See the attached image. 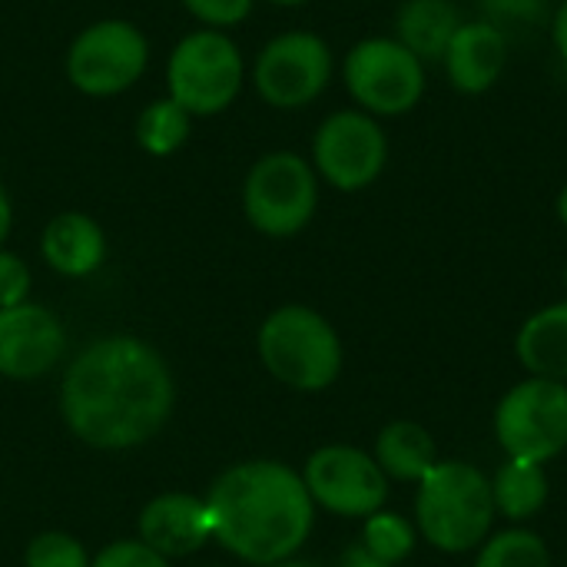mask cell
<instances>
[{"mask_svg":"<svg viewBox=\"0 0 567 567\" xmlns=\"http://www.w3.org/2000/svg\"><path fill=\"white\" fill-rule=\"evenodd\" d=\"M336 60L332 47L312 30H286L262 43L252 60V90L272 110H302L316 103L329 80Z\"/></svg>","mask_w":567,"mask_h":567,"instance_id":"obj_10","label":"cell"},{"mask_svg":"<svg viewBox=\"0 0 567 567\" xmlns=\"http://www.w3.org/2000/svg\"><path fill=\"white\" fill-rule=\"evenodd\" d=\"M30 269L27 262L10 252V249H0V309H10V306H20L30 299Z\"/></svg>","mask_w":567,"mask_h":567,"instance_id":"obj_28","label":"cell"},{"mask_svg":"<svg viewBox=\"0 0 567 567\" xmlns=\"http://www.w3.org/2000/svg\"><path fill=\"white\" fill-rule=\"evenodd\" d=\"M555 209H558V219H561V226L567 229V183H565V189L558 193V203H555Z\"/></svg>","mask_w":567,"mask_h":567,"instance_id":"obj_32","label":"cell"},{"mask_svg":"<svg viewBox=\"0 0 567 567\" xmlns=\"http://www.w3.org/2000/svg\"><path fill=\"white\" fill-rule=\"evenodd\" d=\"M339 567H389L385 561H379L362 542H352L346 551H342V558H339Z\"/></svg>","mask_w":567,"mask_h":567,"instance_id":"obj_29","label":"cell"},{"mask_svg":"<svg viewBox=\"0 0 567 567\" xmlns=\"http://www.w3.org/2000/svg\"><path fill=\"white\" fill-rule=\"evenodd\" d=\"M256 352L262 369L292 392H326L342 375V339L336 326L299 302L272 309L259 332Z\"/></svg>","mask_w":567,"mask_h":567,"instance_id":"obj_4","label":"cell"},{"mask_svg":"<svg viewBox=\"0 0 567 567\" xmlns=\"http://www.w3.org/2000/svg\"><path fill=\"white\" fill-rule=\"evenodd\" d=\"M186 7V13L193 20H199L203 27L213 30H229L236 23H243L252 13L256 0H179Z\"/></svg>","mask_w":567,"mask_h":567,"instance_id":"obj_25","label":"cell"},{"mask_svg":"<svg viewBox=\"0 0 567 567\" xmlns=\"http://www.w3.org/2000/svg\"><path fill=\"white\" fill-rule=\"evenodd\" d=\"M495 518L492 478L472 462L439 458L415 485L412 525L419 542L442 555L478 551L495 532Z\"/></svg>","mask_w":567,"mask_h":567,"instance_id":"obj_3","label":"cell"},{"mask_svg":"<svg viewBox=\"0 0 567 567\" xmlns=\"http://www.w3.org/2000/svg\"><path fill=\"white\" fill-rule=\"evenodd\" d=\"M266 3H272V7H302L309 0H266Z\"/></svg>","mask_w":567,"mask_h":567,"instance_id":"obj_34","label":"cell"},{"mask_svg":"<svg viewBox=\"0 0 567 567\" xmlns=\"http://www.w3.org/2000/svg\"><path fill=\"white\" fill-rule=\"evenodd\" d=\"M140 542L169 558H189L213 542V515L206 498L189 492H163L140 512Z\"/></svg>","mask_w":567,"mask_h":567,"instance_id":"obj_14","label":"cell"},{"mask_svg":"<svg viewBox=\"0 0 567 567\" xmlns=\"http://www.w3.org/2000/svg\"><path fill=\"white\" fill-rule=\"evenodd\" d=\"M206 505L213 515V542L256 567L296 558L316 528V505L302 475L279 458L229 465L209 485Z\"/></svg>","mask_w":567,"mask_h":567,"instance_id":"obj_2","label":"cell"},{"mask_svg":"<svg viewBox=\"0 0 567 567\" xmlns=\"http://www.w3.org/2000/svg\"><path fill=\"white\" fill-rule=\"evenodd\" d=\"M565 286H567V269H565Z\"/></svg>","mask_w":567,"mask_h":567,"instance_id":"obj_35","label":"cell"},{"mask_svg":"<svg viewBox=\"0 0 567 567\" xmlns=\"http://www.w3.org/2000/svg\"><path fill=\"white\" fill-rule=\"evenodd\" d=\"M150 66L146 33L123 17L86 23L66 47V83L83 96H120L143 80Z\"/></svg>","mask_w":567,"mask_h":567,"instance_id":"obj_8","label":"cell"},{"mask_svg":"<svg viewBox=\"0 0 567 567\" xmlns=\"http://www.w3.org/2000/svg\"><path fill=\"white\" fill-rule=\"evenodd\" d=\"M203 567H213V565H203Z\"/></svg>","mask_w":567,"mask_h":567,"instance_id":"obj_36","label":"cell"},{"mask_svg":"<svg viewBox=\"0 0 567 567\" xmlns=\"http://www.w3.org/2000/svg\"><path fill=\"white\" fill-rule=\"evenodd\" d=\"M193 133V116L169 96L150 100L133 123V140L146 156H173L186 146Z\"/></svg>","mask_w":567,"mask_h":567,"instance_id":"obj_21","label":"cell"},{"mask_svg":"<svg viewBox=\"0 0 567 567\" xmlns=\"http://www.w3.org/2000/svg\"><path fill=\"white\" fill-rule=\"evenodd\" d=\"M442 63L449 73V83L458 93L478 96L498 83V76L508 63V37L502 27H495L488 20L462 23L458 33L452 37Z\"/></svg>","mask_w":567,"mask_h":567,"instance_id":"obj_15","label":"cell"},{"mask_svg":"<svg viewBox=\"0 0 567 567\" xmlns=\"http://www.w3.org/2000/svg\"><path fill=\"white\" fill-rule=\"evenodd\" d=\"M86 548L66 532H40L27 542L23 567H90Z\"/></svg>","mask_w":567,"mask_h":567,"instance_id":"obj_24","label":"cell"},{"mask_svg":"<svg viewBox=\"0 0 567 567\" xmlns=\"http://www.w3.org/2000/svg\"><path fill=\"white\" fill-rule=\"evenodd\" d=\"M312 169L339 193L369 189L389 163V136L382 123L352 106L329 113L312 136Z\"/></svg>","mask_w":567,"mask_h":567,"instance_id":"obj_11","label":"cell"},{"mask_svg":"<svg viewBox=\"0 0 567 567\" xmlns=\"http://www.w3.org/2000/svg\"><path fill=\"white\" fill-rule=\"evenodd\" d=\"M462 23L465 20L452 0H405L395 13V40L422 63L442 60Z\"/></svg>","mask_w":567,"mask_h":567,"instance_id":"obj_19","label":"cell"},{"mask_svg":"<svg viewBox=\"0 0 567 567\" xmlns=\"http://www.w3.org/2000/svg\"><path fill=\"white\" fill-rule=\"evenodd\" d=\"M246 86V60L226 30L199 27L179 37L166 56V96L193 120L226 113Z\"/></svg>","mask_w":567,"mask_h":567,"instance_id":"obj_5","label":"cell"},{"mask_svg":"<svg viewBox=\"0 0 567 567\" xmlns=\"http://www.w3.org/2000/svg\"><path fill=\"white\" fill-rule=\"evenodd\" d=\"M551 40H555L558 56L567 63V0L558 3V10H555V17H551Z\"/></svg>","mask_w":567,"mask_h":567,"instance_id":"obj_30","label":"cell"},{"mask_svg":"<svg viewBox=\"0 0 567 567\" xmlns=\"http://www.w3.org/2000/svg\"><path fill=\"white\" fill-rule=\"evenodd\" d=\"M482 20L505 30V23H542L548 17V0H478Z\"/></svg>","mask_w":567,"mask_h":567,"instance_id":"obj_27","label":"cell"},{"mask_svg":"<svg viewBox=\"0 0 567 567\" xmlns=\"http://www.w3.org/2000/svg\"><path fill=\"white\" fill-rule=\"evenodd\" d=\"M492 432L505 458L555 462L567 452V382L525 375L498 399Z\"/></svg>","mask_w":567,"mask_h":567,"instance_id":"obj_7","label":"cell"},{"mask_svg":"<svg viewBox=\"0 0 567 567\" xmlns=\"http://www.w3.org/2000/svg\"><path fill=\"white\" fill-rule=\"evenodd\" d=\"M379 561H385L389 567L405 565L419 545V532L412 525V518L399 515V512H375L362 522V538H359Z\"/></svg>","mask_w":567,"mask_h":567,"instance_id":"obj_23","label":"cell"},{"mask_svg":"<svg viewBox=\"0 0 567 567\" xmlns=\"http://www.w3.org/2000/svg\"><path fill=\"white\" fill-rule=\"evenodd\" d=\"M319 209V176L292 150L262 153L243 179L246 223L269 239L299 236Z\"/></svg>","mask_w":567,"mask_h":567,"instance_id":"obj_6","label":"cell"},{"mask_svg":"<svg viewBox=\"0 0 567 567\" xmlns=\"http://www.w3.org/2000/svg\"><path fill=\"white\" fill-rule=\"evenodd\" d=\"M548 492H551L548 472H545V465H535V462L508 458L492 475L495 515L505 518V522H512V525L535 522L542 515V508L548 505Z\"/></svg>","mask_w":567,"mask_h":567,"instance_id":"obj_20","label":"cell"},{"mask_svg":"<svg viewBox=\"0 0 567 567\" xmlns=\"http://www.w3.org/2000/svg\"><path fill=\"white\" fill-rule=\"evenodd\" d=\"M306 492L316 505V512H329L336 518L365 522L369 515L382 512L389 502V478L372 458V452H362L355 445H322L316 449L302 465Z\"/></svg>","mask_w":567,"mask_h":567,"instance_id":"obj_12","label":"cell"},{"mask_svg":"<svg viewBox=\"0 0 567 567\" xmlns=\"http://www.w3.org/2000/svg\"><path fill=\"white\" fill-rule=\"evenodd\" d=\"M515 355L528 375L567 382V299L532 312L522 322Z\"/></svg>","mask_w":567,"mask_h":567,"instance_id":"obj_17","label":"cell"},{"mask_svg":"<svg viewBox=\"0 0 567 567\" xmlns=\"http://www.w3.org/2000/svg\"><path fill=\"white\" fill-rule=\"evenodd\" d=\"M342 80L359 110L379 116H405L425 93V63L395 37H365L349 47Z\"/></svg>","mask_w":567,"mask_h":567,"instance_id":"obj_9","label":"cell"},{"mask_svg":"<svg viewBox=\"0 0 567 567\" xmlns=\"http://www.w3.org/2000/svg\"><path fill=\"white\" fill-rule=\"evenodd\" d=\"M66 355L63 322L40 302H20L0 309V375L13 382H33L56 369Z\"/></svg>","mask_w":567,"mask_h":567,"instance_id":"obj_13","label":"cell"},{"mask_svg":"<svg viewBox=\"0 0 567 567\" xmlns=\"http://www.w3.org/2000/svg\"><path fill=\"white\" fill-rule=\"evenodd\" d=\"M472 567H555L548 542L528 525H508L492 532L475 551Z\"/></svg>","mask_w":567,"mask_h":567,"instance_id":"obj_22","label":"cell"},{"mask_svg":"<svg viewBox=\"0 0 567 567\" xmlns=\"http://www.w3.org/2000/svg\"><path fill=\"white\" fill-rule=\"evenodd\" d=\"M90 567H169V561L153 551L150 545H143L140 538H120V542H110L93 561Z\"/></svg>","mask_w":567,"mask_h":567,"instance_id":"obj_26","label":"cell"},{"mask_svg":"<svg viewBox=\"0 0 567 567\" xmlns=\"http://www.w3.org/2000/svg\"><path fill=\"white\" fill-rule=\"evenodd\" d=\"M176 405L166 359L136 336H103L70 359L60 382V415L73 439L96 452L153 442Z\"/></svg>","mask_w":567,"mask_h":567,"instance_id":"obj_1","label":"cell"},{"mask_svg":"<svg viewBox=\"0 0 567 567\" xmlns=\"http://www.w3.org/2000/svg\"><path fill=\"white\" fill-rule=\"evenodd\" d=\"M40 256L56 276L86 279L106 262V233L80 209L56 213L40 233Z\"/></svg>","mask_w":567,"mask_h":567,"instance_id":"obj_16","label":"cell"},{"mask_svg":"<svg viewBox=\"0 0 567 567\" xmlns=\"http://www.w3.org/2000/svg\"><path fill=\"white\" fill-rule=\"evenodd\" d=\"M372 458L379 462V468L385 472L389 482L419 485L425 478V472L439 462V445L425 425L399 419V422H389L375 435Z\"/></svg>","mask_w":567,"mask_h":567,"instance_id":"obj_18","label":"cell"},{"mask_svg":"<svg viewBox=\"0 0 567 567\" xmlns=\"http://www.w3.org/2000/svg\"><path fill=\"white\" fill-rule=\"evenodd\" d=\"M10 226H13V203H10V193L0 183V249H3V243L10 236Z\"/></svg>","mask_w":567,"mask_h":567,"instance_id":"obj_31","label":"cell"},{"mask_svg":"<svg viewBox=\"0 0 567 567\" xmlns=\"http://www.w3.org/2000/svg\"><path fill=\"white\" fill-rule=\"evenodd\" d=\"M269 567H322V565H316V561H302V558H289V561H279V565H269Z\"/></svg>","mask_w":567,"mask_h":567,"instance_id":"obj_33","label":"cell"}]
</instances>
